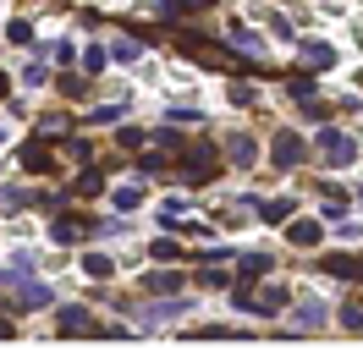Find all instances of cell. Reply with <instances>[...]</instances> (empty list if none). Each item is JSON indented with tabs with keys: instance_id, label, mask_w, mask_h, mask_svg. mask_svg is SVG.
<instances>
[{
	"instance_id": "cell-1",
	"label": "cell",
	"mask_w": 363,
	"mask_h": 357,
	"mask_svg": "<svg viewBox=\"0 0 363 357\" xmlns=\"http://www.w3.org/2000/svg\"><path fill=\"white\" fill-rule=\"evenodd\" d=\"M303 154H308V143L297 132H275V143H270V159L281 165V171H292V165H303Z\"/></svg>"
},
{
	"instance_id": "cell-2",
	"label": "cell",
	"mask_w": 363,
	"mask_h": 357,
	"mask_svg": "<svg viewBox=\"0 0 363 357\" xmlns=\"http://www.w3.org/2000/svg\"><path fill=\"white\" fill-rule=\"evenodd\" d=\"M182 176H187V187H204V181L215 176V149H209V143H199V149L187 154V165H182Z\"/></svg>"
},
{
	"instance_id": "cell-3",
	"label": "cell",
	"mask_w": 363,
	"mask_h": 357,
	"mask_svg": "<svg viewBox=\"0 0 363 357\" xmlns=\"http://www.w3.org/2000/svg\"><path fill=\"white\" fill-rule=\"evenodd\" d=\"M319 149L336 159V165H352V159H358V143H352L347 132H336V127H325V132H319Z\"/></svg>"
},
{
	"instance_id": "cell-4",
	"label": "cell",
	"mask_w": 363,
	"mask_h": 357,
	"mask_svg": "<svg viewBox=\"0 0 363 357\" xmlns=\"http://www.w3.org/2000/svg\"><path fill=\"white\" fill-rule=\"evenodd\" d=\"M281 308H286V286H264L253 297V313H281Z\"/></svg>"
},
{
	"instance_id": "cell-5",
	"label": "cell",
	"mask_w": 363,
	"mask_h": 357,
	"mask_svg": "<svg viewBox=\"0 0 363 357\" xmlns=\"http://www.w3.org/2000/svg\"><path fill=\"white\" fill-rule=\"evenodd\" d=\"M17 159H23V171H50V149L39 143V137H33V143H23V154H17Z\"/></svg>"
},
{
	"instance_id": "cell-6",
	"label": "cell",
	"mask_w": 363,
	"mask_h": 357,
	"mask_svg": "<svg viewBox=\"0 0 363 357\" xmlns=\"http://www.w3.org/2000/svg\"><path fill=\"white\" fill-rule=\"evenodd\" d=\"M325 269H330V275H347V280H363V259H352V253H336V259H325Z\"/></svg>"
},
{
	"instance_id": "cell-7",
	"label": "cell",
	"mask_w": 363,
	"mask_h": 357,
	"mask_svg": "<svg viewBox=\"0 0 363 357\" xmlns=\"http://www.w3.org/2000/svg\"><path fill=\"white\" fill-rule=\"evenodd\" d=\"M226 154H231V165H253V154H259V149H253V137H226Z\"/></svg>"
},
{
	"instance_id": "cell-8",
	"label": "cell",
	"mask_w": 363,
	"mask_h": 357,
	"mask_svg": "<svg viewBox=\"0 0 363 357\" xmlns=\"http://www.w3.org/2000/svg\"><path fill=\"white\" fill-rule=\"evenodd\" d=\"M237 269H242V280H259V275H270V259H264V253H242Z\"/></svg>"
},
{
	"instance_id": "cell-9",
	"label": "cell",
	"mask_w": 363,
	"mask_h": 357,
	"mask_svg": "<svg viewBox=\"0 0 363 357\" xmlns=\"http://www.w3.org/2000/svg\"><path fill=\"white\" fill-rule=\"evenodd\" d=\"M286 237H292V247H314L319 242V220H297Z\"/></svg>"
},
{
	"instance_id": "cell-10",
	"label": "cell",
	"mask_w": 363,
	"mask_h": 357,
	"mask_svg": "<svg viewBox=\"0 0 363 357\" xmlns=\"http://www.w3.org/2000/svg\"><path fill=\"white\" fill-rule=\"evenodd\" d=\"M83 231H89V225H83V220H72V215H67V220H55V225H50V237H55V242H77Z\"/></svg>"
},
{
	"instance_id": "cell-11",
	"label": "cell",
	"mask_w": 363,
	"mask_h": 357,
	"mask_svg": "<svg viewBox=\"0 0 363 357\" xmlns=\"http://www.w3.org/2000/svg\"><path fill=\"white\" fill-rule=\"evenodd\" d=\"M303 61H308L314 72H325L330 61H336V50H330V45H303Z\"/></svg>"
},
{
	"instance_id": "cell-12",
	"label": "cell",
	"mask_w": 363,
	"mask_h": 357,
	"mask_svg": "<svg viewBox=\"0 0 363 357\" xmlns=\"http://www.w3.org/2000/svg\"><path fill=\"white\" fill-rule=\"evenodd\" d=\"M61 330H67V335L89 330V313H83V308H72V302H67V308H61Z\"/></svg>"
},
{
	"instance_id": "cell-13",
	"label": "cell",
	"mask_w": 363,
	"mask_h": 357,
	"mask_svg": "<svg viewBox=\"0 0 363 357\" xmlns=\"http://www.w3.org/2000/svg\"><path fill=\"white\" fill-rule=\"evenodd\" d=\"M11 291H17V302H23V308H45V302H50L45 286H11Z\"/></svg>"
},
{
	"instance_id": "cell-14",
	"label": "cell",
	"mask_w": 363,
	"mask_h": 357,
	"mask_svg": "<svg viewBox=\"0 0 363 357\" xmlns=\"http://www.w3.org/2000/svg\"><path fill=\"white\" fill-rule=\"evenodd\" d=\"M72 193H83V198H99V193H105V176H99V171H89V176H77V187H72Z\"/></svg>"
},
{
	"instance_id": "cell-15",
	"label": "cell",
	"mask_w": 363,
	"mask_h": 357,
	"mask_svg": "<svg viewBox=\"0 0 363 357\" xmlns=\"http://www.w3.org/2000/svg\"><path fill=\"white\" fill-rule=\"evenodd\" d=\"M182 215H187V203H182V198H165V203H160V220H165V225H182Z\"/></svg>"
},
{
	"instance_id": "cell-16",
	"label": "cell",
	"mask_w": 363,
	"mask_h": 357,
	"mask_svg": "<svg viewBox=\"0 0 363 357\" xmlns=\"http://www.w3.org/2000/svg\"><path fill=\"white\" fill-rule=\"evenodd\" d=\"M83 269H89V275H94V280H105V275H111V259H105V253H89V259H83Z\"/></svg>"
},
{
	"instance_id": "cell-17",
	"label": "cell",
	"mask_w": 363,
	"mask_h": 357,
	"mask_svg": "<svg viewBox=\"0 0 363 357\" xmlns=\"http://www.w3.org/2000/svg\"><path fill=\"white\" fill-rule=\"evenodd\" d=\"M83 72H94V77L105 72V50H99V45H89V50H83Z\"/></svg>"
},
{
	"instance_id": "cell-18",
	"label": "cell",
	"mask_w": 363,
	"mask_h": 357,
	"mask_svg": "<svg viewBox=\"0 0 363 357\" xmlns=\"http://www.w3.org/2000/svg\"><path fill=\"white\" fill-rule=\"evenodd\" d=\"M138 203H143V187H121L116 193V209H138Z\"/></svg>"
},
{
	"instance_id": "cell-19",
	"label": "cell",
	"mask_w": 363,
	"mask_h": 357,
	"mask_svg": "<svg viewBox=\"0 0 363 357\" xmlns=\"http://www.w3.org/2000/svg\"><path fill=\"white\" fill-rule=\"evenodd\" d=\"M297 324H303V330H319V324H325V308H319V302H314V308H303V313H297Z\"/></svg>"
},
{
	"instance_id": "cell-20",
	"label": "cell",
	"mask_w": 363,
	"mask_h": 357,
	"mask_svg": "<svg viewBox=\"0 0 363 357\" xmlns=\"http://www.w3.org/2000/svg\"><path fill=\"white\" fill-rule=\"evenodd\" d=\"M292 215V198H275V203H264V220H286Z\"/></svg>"
},
{
	"instance_id": "cell-21",
	"label": "cell",
	"mask_w": 363,
	"mask_h": 357,
	"mask_svg": "<svg viewBox=\"0 0 363 357\" xmlns=\"http://www.w3.org/2000/svg\"><path fill=\"white\" fill-rule=\"evenodd\" d=\"M121 149H143V127H121Z\"/></svg>"
},
{
	"instance_id": "cell-22",
	"label": "cell",
	"mask_w": 363,
	"mask_h": 357,
	"mask_svg": "<svg viewBox=\"0 0 363 357\" xmlns=\"http://www.w3.org/2000/svg\"><path fill=\"white\" fill-rule=\"evenodd\" d=\"M83 89H89L83 77H72V72H67V77H61V94H67V99H77V94H83Z\"/></svg>"
},
{
	"instance_id": "cell-23",
	"label": "cell",
	"mask_w": 363,
	"mask_h": 357,
	"mask_svg": "<svg viewBox=\"0 0 363 357\" xmlns=\"http://www.w3.org/2000/svg\"><path fill=\"white\" fill-rule=\"evenodd\" d=\"M28 33H33L28 23H11V28H6V39H11V45H28Z\"/></svg>"
},
{
	"instance_id": "cell-24",
	"label": "cell",
	"mask_w": 363,
	"mask_h": 357,
	"mask_svg": "<svg viewBox=\"0 0 363 357\" xmlns=\"http://www.w3.org/2000/svg\"><path fill=\"white\" fill-rule=\"evenodd\" d=\"M149 253H155V259H177V242H171V237H160V242L149 247Z\"/></svg>"
},
{
	"instance_id": "cell-25",
	"label": "cell",
	"mask_w": 363,
	"mask_h": 357,
	"mask_svg": "<svg viewBox=\"0 0 363 357\" xmlns=\"http://www.w3.org/2000/svg\"><path fill=\"white\" fill-rule=\"evenodd\" d=\"M341 324H347V330H363V308H347V313H341Z\"/></svg>"
},
{
	"instance_id": "cell-26",
	"label": "cell",
	"mask_w": 363,
	"mask_h": 357,
	"mask_svg": "<svg viewBox=\"0 0 363 357\" xmlns=\"http://www.w3.org/2000/svg\"><path fill=\"white\" fill-rule=\"evenodd\" d=\"M0 335H11V319H6V313H0Z\"/></svg>"
},
{
	"instance_id": "cell-27",
	"label": "cell",
	"mask_w": 363,
	"mask_h": 357,
	"mask_svg": "<svg viewBox=\"0 0 363 357\" xmlns=\"http://www.w3.org/2000/svg\"><path fill=\"white\" fill-rule=\"evenodd\" d=\"M0 99H6V77H0Z\"/></svg>"
}]
</instances>
